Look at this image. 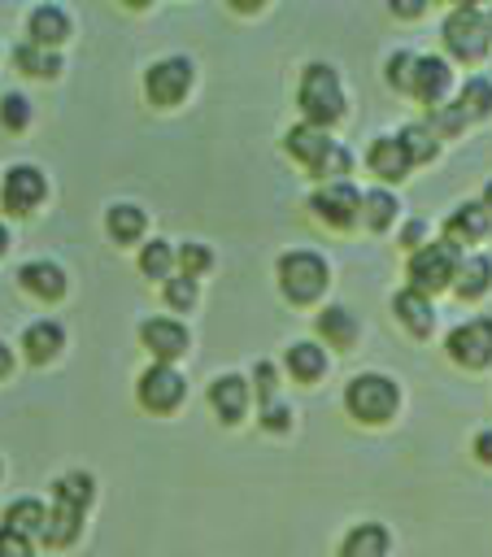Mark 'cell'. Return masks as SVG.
<instances>
[{
    "label": "cell",
    "mask_w": 492,
    "mask_h": 557,
    "mask_svg": "<svg viewBox=\"0 0 492 557\" xmlns=\"http://www.w3.org/2000/svg\"><path fill=\"white\" fill-rule=\"evenodd\" d=\"M0 122H4L9 131H22V126L30 122V104H26V96L9 91V96L0 100Z\"/></svg>",
    "instance_id": "36"
},
{
    "label": "cell",
    "mask_w": 492,
    "mask_h": 557,
    "mask_svg": "<svg viewBox=\"0 0 492 557\" xmlns=\"http://www.w3.org/2000/svg\"><path fill=\"white\" fill-rule=\"evenodd\" d=\"M192 87V61L187 57H161L144 74V91L152 104H179Z\"/></svg>",
    "instance_id": "6"
},
{
    "label": "cell",
    "mask_w": 492,
    "mask_h": 557,
    "mask_svg": "<svg viewBox=\"0 0 492 557\" xmlns=\"http://www.w3.org/2000/svg\"><path fill=\"white\" fill-rule=\"evenodd\" d=\"M257 392H261L266 405H274V366H270V361L257 366Z\"/></svg>",
    "instance_id": "39"
},
{
    "label": "cell",
    "mask_w": 492,
    "mask_h": 557,
    "mask_svg": "<svg viewBox=\"0 0 492 557\" xmlns=\"http://www.w3.org/2000/svg\"><path fill=\"white\" fill-rule=\"evenodd\" d=\"M170 265H174V248L165 239H152V244L139 248V270L148 278H170Z\"/></svg>",
    "instance_id": "32"
},
{
    "label": "cell",
    "mask_w": 492,
    "mask_h": 557,
    "mask_svg": "<svg viewBox=\"0 0 492 557\" xmlns=\"http://www.w3.org/2000/svg\"><path fill=\"white\" fill-rule=\"evenodd\" d=\"M4 557H30V540H26V535L4 531Z\"/></svg>",
    "instance_id": "41"
},
{
    "label": "cell",
    "mask_w": 492,
    "mask_h": 557,
    "mask_svg": "<svg viewBox=\"0 0 492 557\" xmlns=\"http://www.w3.org/2000/svg\"><path fill=\"white\" fill-rule=\"evenodd\" d=\"M457 104L466 109V117H488L492 113V83L488 78H466Z\"/></svg>",
    "instance_id": "33"
},
{
    "label": "cell",
    "mask_w": 492,
    "mask_h": 557,
    "mask_svg": "<svg viewBox=\"0 0 492 557\" xmlns=\"http://www.w3.org/2000/svg\"><path fill=\"white\" fill-rule=\"evenodd\" d=\"M44 191H48V183L35 165H13L4 174V209L9 213H30L44 200Z\"/></svg>",
    "instance_id": "11"
},
{
    "label": "cell",
    "mask_w": 492,
    "mask_h": 557,
    "mask_svg": "<svg viewBox=\"0 0 492 557\" xmlns=\"http://www.w3.org/2000/svg\"><path fill=\"white\" fill-rule=\"evenodd\" d=\"M209 405L218 409L222 422H239L244 409H248V383L239 374H218L209 383Z\"/></svg>",
    "instance_id": "16"
},
{
    "label": "cell",
    "mask_w": 492,
    "mask_h": 557,
    "mask_svg": "<svg viewBox=\"0 0 492 557\" xmlns=\"http://www.w3.org/2000/svg\"><path fill=\"white\" fill-rule=\"evenodd\" d=\"M396 196L392 191H383V187H374V191H361V222L370 226V231H383L392 218H396Z\"/></svg>",
    "instance_id": "29"
},
{
    "label": "cell",
    "mask_w": 492,
    "mask_h": 557,
    "mask_svg": "<svg viewBox=\"0 0 492 557\" xmlns=\"http://www.w3.org/2000/svg\"><path fill=\"white\" fill-rule=\"evenodd\" d=\"M44 527H48V509L39 505V500H30V496H22V500H13L9 509H4V531H13V535H44Z\"/></svg>",
    "instance_id": "21"
},
{
    "label": "cell",
    "mask_w": 492,
    "mask_h": 557,
    "mask_svg": "<svg viewBox=\"0 0 492 557\" xmlns=\"http://www.w3.org/2000/svg\"><path fill=\"white\" fill-rule=\"evenodd\" d=\"M414 52H392L388 57V83L396 87V91H414Z\"/></svg>",
    "instance_id": "34"
},
{
    "label": "cell",
    "mask_w": 492,
    "mask_h": 557,
    "mask_svg": "<svg viewBox=\"0 0 492 557\" xmlns=\"http://www.w3.org/2000/svg\"><path fill=\"white\" fill-rule=\"evenodd\" d=\"M139 339H144V348L157 357V361H174V357H183L187 352V326L183 322H174V318H148L144 326H139Z\"/></svg>",
    "instance_id": "10"
},
{
    "label": "cell",
    "mask_w": 492,
    "mask_h": 557,
    "mask_svg": "<svg viewBox=\"0 0 492 557\" xmlns=\"http://www.w3.org/2000/svg\"><path fill=\"white\" fill-rule=\"evenodd\" d=\"M422 231H427V226H422V222H418V218H414V222H409V226H405V231H401V244H405V248H414V252H418V248H422Z\"/></svg>",
    "instance_id": "42"
},
{
    "label": "cell",
    "mask_w": 492,
    "mask_h": 557,
    "mask_svg": "<svg viewBox=\"0 0 492 557\" xmlns=\"http://www.w3.org/2000/svg\"><path fill=\"white\" fill-rule=\"evenodd\" d=\"M318 335H322L327 344H335V348H348V344L357 339V318H353L344 305H327V309L318 313Z\"/></svg>",
    "instance_id": "23"
},
{
    "label": "cell",
    "mask_w": 492,
    "mask_h": 557,
    "mask_svg": "<svg viewBox=\"0 0 492 557\" xmlns=\"http://www.w3.org/2000/svg\"><path fill=\"white\" fill-rule=\"evenodd\" d=\"M388 531L379 527V522H361V527H353L348 535H344V544H340V557H383L388 553Z\"/></svg>",
    "instance_id": "22"
},
{
    "label": "cell",
    "mask_w": 492,
    "mask_h": 557,
    "mask_svg": "<svg viewBox=\"0 0 492 557\" xmlns=\"http://www.w3.org/2000/svg\"><path fill=\"white\" fill-rule=\"evenodd\" d=\"M366 165H370L379 178L396 183V178H405V170H409L414 161H409V152H405L401 135H379V139L370 144V152H366Z\"/></svg>",
    "instance_id": "15"
},
{
    "label": "cell",
    "mask_w": 492,
    "mask_h": 557,
    "mask_svg": "<svg viewBox=\"0 0 492 557\" xmlns=\"http://www.w3.org/2000/svg\"><path fill=\"white\" fill-rule=\"evenodd\" d=\"M309 209L327 222V226H353L361 218V191L344 178V183H322L309 200Z\"/></svg>",
    "instance_id": "8"
},
{
    "label": "cell",
    "mask_w": 492,
    "mask_h": 557,
    "mask_svg": "<svg viewBox=\"0 0 492 557\" xmlns=\"http://www.w3.org/2000/svg\"><path fill=\"white\" fill-rule=\"evenodd\" d=\"M13 61H17L26 74H39V78H52V74L61 70V57H57L52 48H39V44H30V39L13 48Z\"/></svg>",
    "instance_id": "28"
},
{
    "label": "cell",
    "mask_w": 492,
    "mask_h": 557,
    "mask_svg": "<svg viewBox=\"0 0 492 557\" xmlns=\"http://www.w3.org/2000/svg\"><path fill=\"white\" fill-rule=\"evenodd\" d=\"M0 557H4V531H0Z\"/></svg>",
    "instance_id": "49"
},
{
    "label": "cell",
    "mask_w": 492,
    "mask_h": 557,
    "mask_svg": "<svg viewBox=\"0 0 492 557\" xmlns=\"http://www.w3.org/2000/svg\"><path fill=\"white\" fill-rule=\"evenodd\" d=\"M466 122H470V117H466L462 104H435V109H431V131H440V135H457Z\"/></svg>",
    "instance_id": "35"
},
{
    "label": "cell",
    "mask_w": 492,
    "mask_h": 557,
    "mask_svg": "<svg viewBox=\"0 0 492 557\" xmlns=\"http://www.w3.org/2000/svg\"><path fill=\"white\" fill-rule=\"evenodd\" d=\"M344 405H348V413L353 418H361V422H388L392 413H396V405H401V387L388 379V374H357V379H348V387H344Z\"/></svg>",
    "instance_id": "2"
},
{
    "label": "cell",
    "mask_w": 492,
    "mask_h": 557,
    "mask_svg": "<svg viewBox=\"0 0 492 557\" xmlns=\"http://www.w3.org/2000/svg\"><path fill=\"white\" fill-rule=\"evenodd\" d=\"M183 374L174 370V366H165V361H152L144 374H139V405L144 409H152V413H165V409H174L179 400H183Z\"/></svg>",
    "instance_id": "9"
},
{
    "label": "cell",
    "mask_w": 492,
    "mask_h": 557,
    "mask_svg": "<svg viewBox=\"0 0 492 557\" xmlns=\"http://www.w3.org/2000/svg\"><path fill=\"white\" fill-rule=\"evenodd\" d=\"M179 265H183L187 278H196V274H205V270L213 265V252H209L205 244H183V248H179Z\"/></svg>",
    "instance_id": "37"
},
{
    "label": "cell",
    "mask_w": 492,
    "mask_h": 557,
    "mask_svg": "<svg viewBox=\"0 0 492 557\" xmlns=\"http://www.w3.org/2000/svg\"><path fill=\"white\" fill-rule=\"evenodd\" d=\"M279 287L287 300L296 305H309L313 296H322L327 287V261L309 248H296V252H283L279 257Z\"/></svg>",
    "instance_id": "4"
},
{
    "label": "cell",
    "mask_w": 492,
    "mask_h": 557,
    "mask_svg": "<svg viewBox=\"0 0 492 557\" xmlns=\"http://www.w3.org/2000/svg\"><path fill=\"white\" fill-rule=\"evenodd\" d=\"M483 17H488V35H492V9H488V13H483Z\"/></svg>",
    "instance_id": "48"
},
{
    "label": "cell",
    "mask_w": 492,
    "mask_h": 557,
    "mask_svg": "<svg viewBox=\"0 0 492 557\" xmlns=\"http://www.w3.org/2000/svg\"><path fill=\"white\" fill-rule=\"evenodd\" d=\"M287 370H292L300 383H313V379H322V370H327V352H322L318 344L300 339V344L287 348Z\"/></svg>",
    "instance_id": "25"
},
{
    "label": "cell",
    "mask_w": 492,
    "mask_h": 557,
    "mask_svg": "<svg viewBox=\"0 0 492 557\" xmlns=\"http://www.w3.org/2000/svg\"><path fill=\"white\" fill-rule=\"evenodd\" d=\"M457 296L462 300H475V296H483L488 287H492V261L488 257H466L462 261V270H457Z\"/></svg>",
    "instance_id": "24"
},
{
    "label": "cell",
    "mask_w": 492,
    "mask_h": 557,
    "mask_svg": "<svg viewBox=\"0 0 492 557\" xmlns=\"http://www.w3.org/2000/svg\"><path fill=\"white\" fill-rule=\"evenodd\" d=\"M83 527V509H70V505H52L48 509V527H44V540L52 548H65Z\"/></svg>",
    "instance_id": "27"
},
{
    "label": "cell",
    "mask_w": 492,
    "mask_h": 557,
    "mask_svg": "<svg viewBox=\"0 0 492 557\" xmlns=\"http://www.w3.org/2000/svg\"><path fill=\"white\" fill-rule=\"evenodd\" d=\"M475 457H479V461H483V466H492V426H488V431H479V435H475Z\"/></svg>",
    "instance_id": "43"
},
{
    "label": "cell",
    "mask_w": 492,
    "mask_h": 557,
    "mask_svg": "<svg viewBox=\"0 0 492 557\" xmlns=\"http://www.w3.org/2000/svg\"><path fill=\"white\" fill-rule=\"evenodd\" d=\"M26 30H30V44L57 48V44L70 35V17H65L61 4H39V9H30V17H26Z\"/></svg>",
    "instance_id": "19"
},
{
    "label": "cell",
    "mask_w": 492,
    "mask_h": 557,
    "mask_svg": "<svg viewBox=\"0 0 492 557\" xmlns=\"http://www.w3.org/2000/svg\"><path fill=\"white\" fill-rule=\"evenodd\" d=\"M52 500L57 505H70V509H87V500H91V474H83V470L61 474L57 487H52Z\"/></svg>",
    "instance_id": "30"
},
{
    "label": "cell",
    "mask_w": 492,
    "mask_h": 557,
    "mask_svg": "<svg viewBox=\"0 0 492 557\" xmlns=\"http://www.w3.org/2000/svg\"><path fill=\"white\" fill-rule=\"evenodd\" d=\"M448 357L466 370H483L492 361V318H470L448 331Z\"/></svg>",
    "instance_id": "7"
},
{
    "label": "cell",
    "mask_w": 492,
    "mask_h": 557,
    "mask_svg": "<svg viewBox=\"0 0 492 557\" xmlns=\"http://www.w3.org/2000/svg\"><path fill=\"white\" fill-rule=\"evenodd\" d=\"M457 270H462V252H457V244H448V239L422 244V248L409 257V278H414L409 287H418L422 296H431V292L457 283Z\"/></svg>",
    "instance_id": "3"
},
{
    "label": "cell",
    "mask_w": 492,
    "mask_h": 557,
    "mask_svg": "<svg viewBox=\"0 0 492 557\" xmlns=\"http://www.w3.org/2000/svg\"><path fill=\"white\" fill-rule=\"evenodd\" d=\"M448 83H453V70H448L444 57H418V61H414V96H418L422 104L435 109V104L444 100Z\"/></svg>",
    "instance_id": "14"
},
{
    "label": "cell",
    "mask_w": 492,
    "mask_h": 557,
    "mask_svg": "<svg viewBox=\"0 0 492 557\" xmlns=\"http://www.w3.org/2000/svg\"><path fill=\"white\" fill-rule=\"evenodd\" d=\"M483 209H488V213H492V183H488V187H483Z\"/></svg>",
    "instance_id": "46"
},
{
    "label": "cell",
    "mask_w": 492,
    "mask_h": 557,
    "mask_svg": "<svg viewBox=\"0 0 492 557\" xmlns=\"http://www.w3.org/2000/svg\"><path fill=\"white\" fill-rule=\"evenodd\" d=\"M444 44H448L453 57H462V61H479V57L488 52V44H492L483 9H475V4H457V9L444 17Z\"/></svg>",
    "instance_id": "5"
},
{
    "label": "cell",
    "mask_w": 492,
    "mask_h": 557,
    "mask_svg": "<svg viewBox=\"0 0 492 557\" xmlns=\"http://www.w3.org/2000/svg\"><path fill=\"white\" fill-rule=\"evenodd\" d=\"M9 366H13V352H9V344L0 339V374H9Z\"/></svg>",
    "instance_id": "45"
},
{
    "label": "cell",
    "mask_w": 492,
    "mask_h": 557,
    "mask_svg": "<svg viewBox=\"0 0 492 557\" xmlns=\"http://www.w3.org/2000/svg\"><path fill=\"white\" fill-rule=\"evenodd\" d=\"M392 13H401V17H418V13H422V0H401V4H392Z\"/></svg>",
    "instance_id": "44"
},
{
    "label": "cell",
    "mask_w": 492,
    "mask_h": 557,
    "mask_svg": "<svg viewBox=\"0 0 492 557\" xmlns=\"http://www.w3.org/2000/svg\"><path fill=\"white\" fill-rule=\"evenodd\" d=\"M61 344H65V331H61V322H30L26 326V335H22V348H26V357L35 361V366H44V361H52L57 352H61Z\"/></svg>",
    "instance_id": "20"
},
{
    "label": "cell",
    "mask_w": 492,
    "mask_h": 557,
    "mask_svg": "<svg viewBox=\"0 0 492 557\" xmlns=\"http://www.w3.org/2000/svg\"><path fill=\"white\" fill-rule=\"evenodd\" d=\"M261 422H266V431H287V422H292V413H287V405H266V413H261Z\"/></svg>",
    "instance_id": "40"
},
{
    "label": "cell",
    "mask_w": 492,
    "mask_h": 557,
    "mask_svg": "<svg viewBox=\"0 0 492 557\" xmlns=\"http://www.w3.org/2000/svg\"><path fill=\"white\" fill-rule=\"evenodd\" d=\"M17 278H22V287L30 292V296H39V300H57V296H65V270L57 265V261H26L22 270H17Z\"/></svg>",
    "instance_id": "17"
},
{
    "label": "cell",
    "mask_w": 492,
    "mask_h": 557,
    "mask_svg": "<svg viewBox=\"0 0 492 557\" xmlns=\"http://www.w3.org/2000/svg\"><path fill=\"white\" fill-rule=\"evenodd\" d=\"M392 309H396V318H401V326H405L409 335H431V326H435V309H431V300H427L418 287L396 292V296H392Z\"/></svg>",
    "instance_id": "18"
},
{
    "label": "cell",
    "mask_w": 492,
    "mask_h": 557,
    "mask_svg": "<svg viewBox=\"0 0 492 557\" xmlns=\"http://www.w3.org/2000/svg\"><path fill=\"white\" fill-rule=\"evenodd\" d=\"M401 144H405L409 161H431V157L440 152V144H435V131H431V126H422V122L405 126V131H401Z\"/></svg>",
    "instance_id": "31"
},
{
    "label": "cell",
    "mask_w": 492,
    "mask_h": 557,
    "mask_svg": "<svg viewBox=\"0 0 492 557\" xmlns=\"http://www.w3.org/2000/svg\"><path fill=\"white\" fill-rule=\"evenodd\" d=\"M488 226H492V213L483 209V205H475V200H466V205H457L453 213H448V222H444V239L448 244H479L483 235H488Z\"/></svg>",
    "instance_id": "13"
},
{
    "label": "cell",
    "mask_w": 492,
    "mask_h": 557,
    "mask_svg": "<svg viewBox=\"0 0 492 557\" xmlns=\"http://www.w3.org/2000/svg\"><path fill=\"white\" fill-rule=\"evenodd\" d=\"M283 144H287V152H292L296 161H305L309 170H318V165L327 161V152L335 148V139L327 135V126H313V122H300V126H292Z\"/></svg>",
    "instance_id": "12"
},
{
    "label": "cell",
    "mask_w": 492,
    "mask_h": 557,
    "mask_svg": "<svg viewBox=\"0 0 492 557\" xmlns=\"http://www.w3.org/2000/svg\"><path fill=\"white\" fill-rule=\"evenodd\" d=\"M300 109H305V122L313 126H331L340 113H344V87H340V74L322 61L305 65L300 74V91H296Z\"/></svg>",
    "instance_id": "1"
},
{
    "label": "cell",
    "mask_w": 492,
    "mask_h": 557,
    "mask_svg": "<svg viewBox=\"0 0 492 557\" xmlns=\"http://www.w3.org/2000/svg\"><path fill=\"white\" fill-rule=\"evenodd\" d=\"M165 300H170L174 309H192V305H196V278L170 274V278H165Z\"/></svg>",
    "instance_id": "38"
},
{
    "label": "cell",
    "mask_w": 492,
    "mask_h": 557,
    "mask_svg": "<svg viewBox=\"0 0 492 557\" xmlns=\"http://www.w3.org/2000/svg\"><path fill=\"white\" fill-rule=\"evenodd\" d=\"M4 244H9V235H4V226H0V252H4Z\"/></svg>",
    "instance_id": "47"
},
{
    "label": "cell",
    "mask_w": 492,
    "mask_h": 557,
    "mask_svg": "<svg viewBox=\"0 0 492 557\" xmlns=\"http://www.w3.org/2000/svg\"><path fill=\"white\" fill-rule=\"evenodd\" d=\"M104 231L118 239V244H131L144 235V209L139 205H113L104 213Z\"/></svg>",
    "instance_id": "26"
}]
</instances>
